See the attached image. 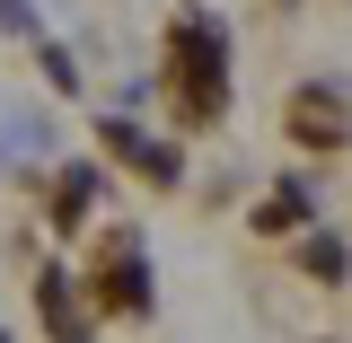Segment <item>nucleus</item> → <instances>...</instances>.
<instances>
[{
  "mask_svg": "<svg viewBox=\"0 0 352 343\" xmlns=\"http://www.w3.org/2000/svg\"><path fill=\"white\" fill-rule=\"evenodd\" d=\"M176 44H185V88H194V106L212 115V106H220V27L194 9V18L176 27Z\"/></svg>",
  "mask_w": 352,
  "mask_h": 343,
  "instance_id": "f257e3e1",
  "label": "nucleus"
},
{
  "mask_svg": "<svg viewBox=\"0 0 352 343\" xmlns=\"http://www.w3.org/2000/svg\"><path fill=\"white\" fill-rule=\"evenodd\" d=\"M88 194H97V176H88V168H71V176H62V229L88 212Z\"/></svg>",
  "mask_w": 352,
  "mask_h": 343,
  "instance_id": "7ed1b4c3",
  "label": "nucleus"
},
{
  "mask_svg": "<svg viewBox=\"0 0 352 343\" xmlns=\"http://www.w3.org/2000/svg\"><path fill=\"white\" fill-rule=\"evenodd\" d=\"M106 256H115V273H97V291H106L115 308H132V317H141V308H150V273H141L132 229H115V238H106Z\"/></svg>",
  "mask_w": 352,
  "mask_h": 343,
  "instance_id": "f03ea898",
  "label": "nucleus"
}]
</instances>
